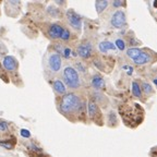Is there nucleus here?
Wrapping results in <instances>:
<instances>
[{
  "instance_id": "f257e3e1",
  "label": "nucleus",
  "mask_w": 157,
  "mask_h": 157,
  "mask_svg": "<svg viewBox=\"0 0 157 157\" xmlns=\"http://www.w3.org/2000/svg\"><path fill=\"white\" fill-rule=\"evenodd\" d=\"M120 114L124 122L132 126L140 124L144 119V109L139 104L123 105L120 107Z\"/></svg>"
},
{
  "instance_id": "f03ea898",
  "label": "nucleus",
  "mask_w": 157,
  "mask_h": 157,
  "mask_svg": "<svg viewBox=\"0 0 157 157\" xmlns=\"http://www.w3.org/2000/svg\"><path fill=\"white\" fill-rule=\"evenodd\" d=\"M81 107L80 98L77 97L75 94L69 93L62 97L61 103H60V109H61L65 114H71L73 111Z\"/></svg>"
},
{
  "instance_id": "7ed1b4c3",
  "label": "nucleus",
  "mask_w": 157,
  "mask_h": 157,
  "mask_svg": "<svg viewBox=\"0 0 157 157\" xmlns=\"http://www.w3.org/2000/svg\"><path fill=\"white\" fill-rule=\"evenodd\" d=\"M63 79L68 86L71 88H77L80 85V79L77 70L72 67H67L63 71Z\"/></svg>"
},
{
  "instance_id": "20e7f679",
  "label": "nucleus",
  "mask_w": 157,
  "mask_h": 157,
  "mask_svg": "<svg viewBox=\"0 0 157 157\" xmlns=\"http://www.w3.org/2000/svg\"><path fill=\"white\" fill-rule=\"evenodd\" d=\"M67 19H68V22L71 26L74 27L75 30H80L82 26V19L77 12H74L73 10H68L67 11Z\"/></svg>"
},
{
  "instance_id": "39448f33",
  "label": "nucleus",
  "mask_w": 157,
  "mask_h": 157,
  "mask_svg": "<svg viewBox=\"0 0 157 157\" xmlns=\"http://www.w3.org/2000/svg\"><path fill=\"white\" fill-rule=\"evenodd\" d=\"M126 14H124V12L121 11V10H118V11H116L112 16H111V25L116 28H120V27H122L124 24H126Z\"/></svg>"
},
{
  "instance_id": "423d86ee",
  "label": "nucleus",
  "mask_w": 157,
  "mask_h": 157,
  "mask_svg": "<svg viewBox=\"0 0 157 157\" xmlns=\"http://www.w3.org/2000/svg\"><path fill=\"white\" fill-rule=\"evenodd\" d=\"M48 63H49V68L51 71L58 72L60 68H61V57L59 54H53L50 55L49 59H48Z\"/></svg>"
},
{
  "instance_id": "0eeeda50",
  "label": "nucleus",
  "mask_w": 157,
  "mask_h": 157,
  "mask_svg": "<svg viewBox=\"0 0 157 157\" xmlns=\"http://www.w3.org/2000/svg\"><path fill=\"white\" fill-rule=\"evenodd\" d=\"M92 50H93V47H92V44L91 43H84V44H82L80 46L77 47V55L80 56L81 58H88L92 54Z\"/></svg>"
},
{
  "instance_id": "6e6552de",
  "label": "nucleus",
  "mask_w": 157,
  "mask_h": 157,
  "mask_svg": "<svg viewBox=\"0 0 157 157\" xmlns=\"http://www.w3.org/2000/svg\"><path fill=\"white\" fill-rule=\"evenodd\" d=\"M4 67L8 71H14V70L18 68V62H16V58L12 57V56H7V57L4 58Z\"/></svg>"
},
{
  "instance_id": "1a4fd4ad",
  "label": "nucleus",
  "mask_w": 157,
  "mask_h": 157,
  "mask_svg": "<svg viewBox=\"0 0 157 157\" xmlns=\"http://www.w3.org/2000/svg\"><path fill=\"white\" fill-rule=\"evenodd\" d=\"M62 31H63V27L59 24H53L51 26L49 27V31H48V35L53 39L56 38H60V36L62 34Z\"/></svg>"
},
{
  "instance_id": "9d476101",
  "label": "nucleus",
  "mask_w": 157,
  "mask_h": 157,
  "mask_svg": "<svg viewBox=\"0 0 157 157\" xmlns=\"http://www.w3.org/2000/svg\"><path fill=\"white\" fill-rule=\"evenodd\" d=\"M149 60H151V56H149V54H147V53H145V51L141 50V53L133 59V62L134 63H136V65H145V63L149 62Z\"/></svg>"
},
{
  "instance_id": "9b49d317",
  "label": "nucleus",
  "mask_w": 157,
  "mask_h": 157,
  "mask_svg": "<svg viewBox=\"0 0 157 157\" xmlns=\"http://www.w3.org/2000/svg\"><path fill=\"white\" fill-rule=\"evenodd\" d=\"M87 111H88L90 118H92V119H95L97 116H99V109H98V106H97L94 102H88Z\"/></svg>"
},
{
  "instance_id": "f8f14e48",
  "label": "nucleus",
  "mask_w": 157,
  "mask_h": 157,
  "mask_svg": "<svg viewBox=\"0 0 157 157\" xmlns=\"http://www.w3.org/2000/svg\"><path fill=\"white\" fill-rule=\"evenodd\" d=\"M92 85L96 90H102L105 87V81L99 74H95L92 79Z\"/></svg>"
},
{
  "instance_id": "ddd939ff",
  "label": "nucleus",
  "mask_w": 157,
  "mask_h": 157,
  "mask_svg": "<svg viewBox=\"0 0 157 157\" xmlns=\"http://www.w3.org/2000/svg\"><path fill=\"white\" fill-rule=\"evenodd\" d=\"M99 47V50L102 53H107L109 50H115L116 49V46L112 44V43L108 42V40H105V42H102L98 45Z\"/></svg>"
},
{
  "instance_id": "4468645a",
  "label": "nucleus",
  "mask_w": 157,
  "mask_h": 157,
  "mask_svg": "<svg viewBox=\"0 0 157 157\" xmlns=\"http://www.w3.org/2000/svg\"><path fill=\"white\" fill-rule=\"evenodd\" d=\"M107 7H108V1H106V0H98V1L95 2V8L97 13H102Z\"/></svg>"
},
{
  "instance_id": "2eb2a0df",
  "label": "nucleus",
  "mask_w": 157,
  "mask_h": 157,
  "mask_svg": "<svg viewBox=\"0 0 157 157\" xmlns=\"http://www.w3.org/2000/svg\"><path fill=\"white\" fill-rule=\"evenodd\" d=\"M54 88L58 94H65V86L60 80L55 81L54 82Z\"/></svg>"
},
{
  "instance_id": "dca6fc26",
  "label": "nucleus",
  "mask_w": 157,
  "mask_h": 157,
  "mask_svg": "<svg viewBox=\"0 0 157 157\" xmlns=\"http://www.w3.org/2000/svg\"><path fill=\"white\" fill-rule=\"evenodd\" d=\"M132 93L135 97H139V98L142 96V90L136 82H132Z\"/></svg>"
},
{
  "instance_id": "f3484780",
  "label": "nucleus",
  "mask_w": 157,
  "mask_h": 157,
  "mask_svg": "<svg viewBox=\"0 0 157 157\" xmlns=\"http://www.w3.org/2000/svg\"><path fill=\"white\" fill-rule=\"evenodd\" d=\"M140 53H141V50L139 49V48H130V49L126 50V55H128V57L131 58L132 60H133L134 58L136 57Z\"/></svg>"
},
{
  "instance_id": "a211bd4d",
  "label": "nucleus",
  "mask_w": 157,
  "mask_h": 157,
  "mask_svg": "<svg viewBox=\"0 0 157 157\" xmlns=\"http://www.w3.org/2000/svg\"><path fill=\"white\" fill-rule=\"evenodd\" d=\"M115 46L120 50H124V48H126V43L123 42L122 39H117L115 43Z\"/></svg>"
},
{
  "instance_id": "6ab92c4d",
  "label": "nucleus",
  "mask_w": 157,
  "mask_h": 157,
  "mask_svg": "<svg viewBox=\"0 0 157 157\" xmlns=\"http://www.w3.org/2000/svg\"><path fill=\"white\" fill-rule=\"evenodd\" d=\"M60 38L62 40H68L70 38V32L69 30H67V28H63V31H62V34L60 36Z\"/></svg>"
},
{
  "instance_id": "aec40b11",
  "label": "nucleus",
  "mask_w": 157,
  "mask_h": 157,
  "mask_svg": "<svg viewBox=\"0 0 157 157\" xmlns=\"http://www.w3.org/2000/svg\"><path fill=\"white\" fill-rule=\"evenodd\" d=\"M142 88H143V91L146 93V94H151V93L153 92V90H152V86L147 83H143L142 85Z\"/></svg>"
},
{
  "instance_id": "412c9836",
  "label": "nucleus",
  "mask_w": 157,
  "mask_h": 157,
  "mask_svg": "<svg viewBox=\"0 0 157 157\" xmlns=\"http://www.w3.org/2000/svg\"><path fill=\"white\" fill-rule=\"evenodd\" d=\"M20 134L23 136V138L25 139H28L30 136H31V133H30V131L26 130V129H21V131H20Z\"/></svg>"
},
{
  "instance_id": "4be33fe9",
  "label": "nucleus",
  "mask_w": 157,
  "mask_h": 157,
  "mask_svg": "<svg viewBox=\"0 0 157 157\" xmlns=\"http://www.w3.org/2000/svg\"><path fill=\"white\" fill-rule=\"evenodd\" d=\"M71 54H72V50L70 48H63V50H62V55H63L65 58H69Z\"/></svg>"
},
{
  "instance_id": "5701e85b",
  "label": "nucleus",
  "mask_w": 157,
  "mask_h": 157,
  "mask_svg": "<svg viewBox=\"0 0 157 157\" xmlns=\"http://www.w3.org/2000/svg\"><path fill=\"white\" fill-rule=\"evenodd\" d=\"M0 146H2V147H4V148H7V149L13 148V145H12L11 143H8V142H1L0 141Z\"/></svg>"
},
{
  "instance_id": "b1692460",
  "label": "nucleus",
  "mask_w": 157,
  "mask_h": 157,
  "mask_svg": "<svg viewBox=\"0 0 157 157\" xmlns=\"http://www.w3.org/2000/svg\"><path fill=\"white\" fill-rule=\"evenodd\" d=\"M7 130H8V124L4 122V121H0V131L4 132V131Z\"/></svg>"
},
{
  "instance_id": "393cba45",
  "label": "nucleus",
  "mask_w": 157,
  "mask_h": 157,
  "mask_svg": "<svg viewBox=\"0 0 157 157\" xmlns=\"http://www.w3.org/2000/svg\"><path fill=\"white\" fill-rule=\"evenodd\" d=\"M123 4L122 1H120V0H117V1H114V7H116V8H118V7H121Z\"/></svg>"
},
{
  "instance_id": "a878e982",
  "label": "nucleus",
  "mask_w": 157,
  "mask_h": 157,
  "mask_svg": "<svg viewBox=\"0 0 157 157\" xmlns=\"http://www.w3.org/2000/svg\"><path fill=\"white\" fill-rule=\"evenodd\" d=\"M154 7H155V8H157V0L155 1V2H154Z\"/></svg>"
},
{
  "instance_id": "bb28decb",
  "label": "nucleus",
  "mask_w": 157,
  "mask_h": 157,
  "mask_svg": "<svg viewBox=\"0 0 157 157\" xmlns=\"http://www.w3.org/2000/svg\"><path fill=\"white\" fill-rule=\"evenodd\" d=\"M154 83H155V85L157 86V79H155V80H154Z\"/></svg>"
}]
</instances>
